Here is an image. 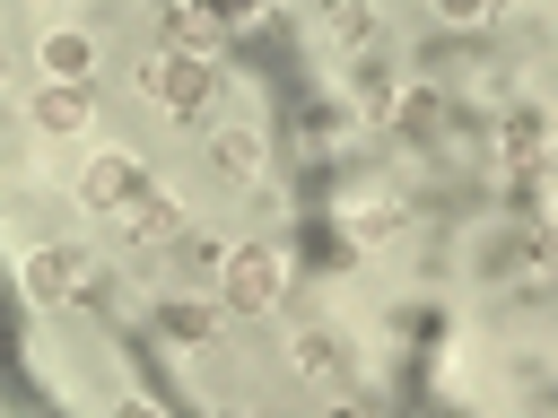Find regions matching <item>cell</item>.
<instances>
[{"label":"cell","instance_id":"1","mask_svg":"<svg viewBox=\"0 0 558 418\" xmlns=\"http://www.w3.org/2000/svg\"><path fill=\"white\" fill-rule=\"evenodd\" d=\"M140 96H148V104H166L174 122H209V113H218V61H209V52L166 44V52H148V61H140Z\"/></svg>","mask_w":558,"mask_h":418},{"label":"cell","instance_id":"2","mask_svg":"<svg viewBox=\"0 0 558 418\" xmlns=\"http://www.w3.org/2000/svg\"><path fill=\"white\" fill-rule=\"evenodd\" d=\"M279 287H288V253H279V244H235V253H218V305H227V314H270Z\"/></svg>","mask_w":558,"mask_h":418},{"label":"cell","instance_id":"3","mask_svg":"<svg viewBox=\"0 0 558 418\" xmlns=\"http://www.w3.org/2000/svg\"><path fill=\"white\" fill-rule=\"evenodd\" d=\"M26 296L35 305H105V270L70 244H35L26 253Z\"/></svg>","mask_w":558,"mask_h":418},{"label":"cell","instance_id":"4","mask_svg":"<svg viewBox=\"0 0 558 418\" xmlns=\"http://www.w3.org/2000/svg\"><path fill=\"white\" fill-rule=\"evenodd\" d=\"M113 226H122V235H140V244H174L183 209H174V192H166V183H148V174H140V192L113 209Z\"/></svg>","mask_w":558,"mask_h":418},{"label":"cell","instance_id":"5","mask_svg":"<svg viewBox=\"0 0 558 418\" xmlns=\"http://www.w3.org/2000/svg\"><path fill=\"white\" fill-rule=\"evenodd\" d=\"M0 392L17 409H44V383L26 374V340H17V296H9V270H0Z\"/></svg>","mask_w":558,"mask_h":418},{"label":"cell","instance_id":"6","mask_svg":"<svg viewBox=\"0 0 558 418\" xmlns=\"http://www.w3.org/2000/svg\"><path fill=\"white\" fill-rule=\"evenodd\" d=\"M541 104H514L497 131H488V174H514V165H541Z\"/></svg>","mask_w":558,"mask_h":418},{"label":"cell","instance_id":"7","mask_svg":"<svg viewBox=\"0 0 558 418\" xmlns=\"http://www.w3.org/2000/svg\"><path fill=\"white\" fill-rule=\"evenodd\" d=\"M131 192H140V165H131L122 148H96V157H87V174H78V200L113 218V209H122Z\"/></svg>","mask_w":558,"mask_h":418},{"label":"cell","instance_id":"8","mask_svg":"<svg viewBox=\"0 0 558 418\" xmlns=\"http://www.w3.org/2000/svg\"><path fill=\"white\" fill-rule=\"evenodd\" d=\"M331 218L349 226V244H375V235H392V226H401V192H384V183H357V192H349Z\"/></svg>","mask_w":558,"mask_h":418},{"label":"cell","instance_id":"9","mask_svg":"<svg viewBox=\"0 0 558 418\" xmlns=\"http://www.w3.org/2000/svg\"><path fill=\"white\" fill-rule=\"evenodd\" d=\"M349 253H357V244H349V226L314 200V209H305V226H296V261H305V270H340Z\"/></svg>","mask_w":558,"mask_h":418},{"label":"cell","instance_id":"10","mask_svg":"<svg viewBox=\"0 0 558 418\" xmlns=\"http://www.w3.org/2000/svg\"><path fill=\"white\" fill-rule=\"evenodd\" d=\"M296 374H305V383H323V392H349L357 357H349L331 331H296Z\"/></svg>","mask_w":558,"mask_h":418},{"label":"cell","instance_id":"11","mask_svg":"<svg viewBox=\"0 0 558 418\" xmlns=\"http://www.w3.org/2000/svg\"><path fill=\"white\" fill-rule=\"evenodd\" d=\"M218 174H227V183H262V174H270V139H262L253 122H227V131H218Z\"/></svg>","mask_w":558,"mask_h":418},{"label":"cell","instance_id":"12","mask_svg":"<svg viewBox=\"0 0 558 418\" xmlns=\"http://www.w3.org/2000/svg\"><path fill=\"white\" fill-rule=\"evenodd\" d=\"M157 9H166V35H174L183 52H209V61H218V44H227V26H218V17L201 9V0H157Z\"/></svg>","mask_w":558,"mask_h":418},{"label":"cell","instance_id":"13","mask_svg":"<svg viewBox=\"0 0 558 418\" xmlns=\"http://www.w3.org/2000/svg\"><path fill=\"white\" fill-rule=\"evenodd\" d=\"M122 366L140 374V392H148V401L183 409V392H174V374H166V357H157V340H148V331H122Z\"/></svg>","mask_w":558,"mask_h":418},{"label":"cell","instance_id":"14","mask_svg":"<svg viewBox=\"0 0 558 418\" xmlns=\"http://www.w3.org/2000/svg\"><path fill=\"white\" fill-rule=\"evenodd\" d=\"M218 331V305H201V296H166L157 305V340H183V348H201Z\"/></svg>","mask_w":558,"mask_h":418},{"label":"cell","instance_id":"15","mask_svg":"<svg viewBox=\"0 0 558 418\" xmlns=\"http://www.w3.org/2000/svg\"><path fill=\"white\" fill-rule=\"evenodd\" d=\"M35 122L61 139V131H87V78H52L44 87V104H35Z\"/></svg>","mask_w":558,"mask_h":418},{"label":"cell","instance_id":"16","mask_svg":"<svg viewBox=\"0 0 558 418\" xmlns=\"http://www.w3.org/2000/svg\"><path fill=\"white\" fill-rule=\"evenodd\" d=\"M87 61H96V44H87V35H70V26H52V35H44V70H52V78H87Z\"/></svg>","mask_w":558,"mask_h":418},{"label":"cell","instance_id":"17","mask_svg":"<svg viewBox=\"0 0 558 418\" xmlns=\"http://www.w3.org/2000/svg\"><path fill=\"white\" fill-rule=\"evenodd\" d=\"M349 87H357V104H366V113H392V96H401V78H392L384 61H357V70H349Z\"/></svg>","mask_w":558,"mask_h":418},{"label":"cell","instance_id":"18","mask_svg":"<svg viewBox=\"0 0 558 418\" xmlns=\"http://www.w3.org/2000/svg\"><path fill=\"white\" fill-rule=\"evenodd\" d=\"M323 26H331L340 44H366V35H375V9H366V0H323Z\"/></svg>","mask_w":558,"mask_h":418},{"label":"cell","instance_id":"19","mask_svg":"<svg viewBox=\"0 0 558 418\" xmlns=\"http://www.w3.org/2000/svg\"><path fill=\"white\" fill-rule=\"evenodd\" d=\"M218 253H227V244H209V235H183V226H174V261H183L192 279H201V270L218 279Z\"/></svg>","mask_w":558,"mask_h":418},{"label":"cell","instance_id":"20","mask_svg":"<svg viewBox=\"0 0 558 418\" xmlns=\"http://www.w3.org/2000/svg\"><path fill=\"white\" fill-rule=\"evenodd\" d=\"M497 9H506V0H436L445 26H480V17H497Z\"/></svg>","mask_w":558,"mask_h":418},{"label":"cell","instance_id":"21","mask_svg":"<svg viewBox=\"0 0 558 418\" xmlns=\"http://www.w3.org/2000/svg\"><path fill=\"white\" fill-rule=\"evenodd\" d=\"M201 9H209V17H218V26H253V17H262V9H270V0H201Z\"/></svg>","mask_w":558,"mask_h":418},{"label":"cell","instance_id":"22","mask_svg":"<svg viewBox=\"0 0 558 418\" xmlns=\"http://www.w3.org/2000/svg\"><path fill=\"white\" fill-rule=\"evenodd\" d=\"M0 70H9V61H0Z\"/></svg>","mask_w":558,"mask_h":418}]
</instances>
